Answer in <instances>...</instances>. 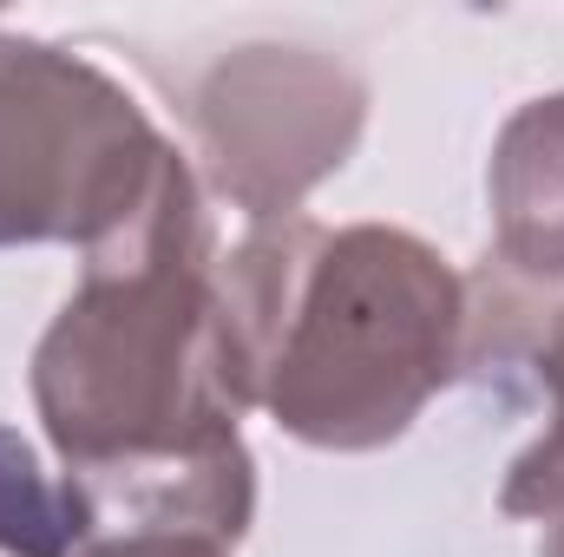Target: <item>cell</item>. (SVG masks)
<instances>
[{
	"label": "cell",
	"instance_id": "obj_7",
	"mask_svg": "<svg viewBox=\"0 0 564 557\" xmlns=\"http://www.w3.org/2000/svg\"><path fill=\"white\" fill-rule=\"evenodd\" d=\"M539 381L552 387V426L512 459L506 485H499V512L506 518H558L564 512V308L545 328V348H539Z\"/></svg>",
	"mask_w": 564,
	"mask_h": 557
},
{
	"label": "cell",
	"instance_id": "obj_9",
	"mask_svg": "<svg viewBox=\"0 0 564 557\" xmlns=\"http://www.w3.org/2000/svg\"><path fill=\"white\" fill-rule=\"evenodd\" d=\"M539 557H564V512L545 525V545H539Z\"/></svg>",
	"mask_w": 564,
	"mask_h": 557
},
{
	"label": "cell",
	"instance_id": "obj_1",
	"mask_svg": "<svg viewBox=\"0 0 564 557\" xmlns=\"http://www.w3.org/2000/svg\"><path fill=\"white\" fill-rule=\"evenodd\" d=\"M33 407L93 538H197L230 551L257 466L217 348V243L184 157L158 197L86 256V282L33 348Z\"/></svg>",
	"mask_w": 564,
	"mask_h": 557
},
{
	"label": "cell",
	"instance_id": "obj_2",
	"mask_svg": "<svg viewBox=\"0 0 564 557\" xmlns=\"http://www.w3.org/2000/svg\"><path fill=\"white\" fill-rule=\"evenodd\" d=\"M466 282L388 223H257L217 256V348L237 407L289 439L375 452L401 439L466 361Z\"/></svg>",
	"mask_w": 564,
	"mask_h": 557
},
{
	"label": "cell",
	"instance_id": "obj_8",
	"mask_svg": "<svg viewBox=\"0 0 564 557\" xmlns=\"http://www.w3.org/2000/svg\"><path fill=\"white\" fill-rule=\"evenodd\" d=\"M79 557H224V551L197 545V538H93Z\"/></svg>",
	"mask_w": 564,
	"mask_h": 557
},
{
	"label": "cell",
	"instance_id": "obj_3",
	"mask_svg": "<svg viewBox=\"0 0 564 557\" xmlns=\"http://www.w3.org/2000/svg\"><path fill=\"white\" fill-rule=\"evenodd\" d=\"M171 164L177 151L93 59L0 33V250H106Z\"/></svg>",
	"mask_w": 564,
	"mask_h": 557
},
{
	"label": "cell",
	"instance_id": "obj_6",
	"mask_svg": "<svg viewBox=\"0 0 564 557\" xmlns=\"http://www.w3.org/2000/svg\"><path fill=\"white\" fill-rule=\"evenodd\" d=\"M93 545V505L73 479H53L33 446L0 419V551L79 557Z\"/></svg>",
	"mask_w": 564,
	"mask_h": 557
},
{
	"label": "cell",
	"instance_id": "obj_4",
	"mask_svg": "<svg viewBox=\"0 0 564 557\" xmlns=\"http://www.w3.org/2000/svg\"><path fill=\"white\" fill-rule=\"evenodd\" d=\"M184 112L210 190L270 223L295 217V204L348 164L368 125V86L335 53L243 46L204 66Z\"/></svg>",
	"mask_w": 564,
	"mask_h": 557
},
{
	"label": "cell",
	"instance_id": "obj_5",
	"mask_svg": "<svg viewBox=\"0 0 564 557\" xmlns=\"http://www.w3.org/2000/svg\"><path fill=\"white\" fill-rule=\"evenodd\" d=\"M492 230L499 256L532 282L564 276V92L506 119L492 144Z\"/></svg>",
	"mask_w": 564,
	"mask_h": 557
}]
</instances>
